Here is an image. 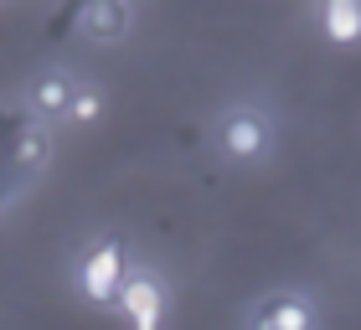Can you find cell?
I'll return each mask as SVG.
<instances>
[{
  "label": "cell",
  "mask_w": 361,
  "mask_h": 330,
  "mask_svg": "<svg viewBox=\"0 0 361 330\" xmlns=\"http://www.w3.org/2000/svg\"><path fill=\"white\" fill-rule=\"evenodd\" d=\"M73 93H78V82L68 73H42L31 82V109H37L42 119H62L68 104H73Z\"/></svg>",
  "instance_id": "6"
},
{
  "label": "cell",
  "mask_w": 361,
  "mask_h": 330,
  "mask_svg": "<svg viewBox=\"0 0 361 330\" xmlns=\"http://www.w3.org/2000/svg\"><path fill=\"white\" fill-rule=\"evenodd\" d=\"M52 160V140H47L42 124L21 129V140H16V165H26V171H42V165Z\"/></svg>",
  "instance_id": "8"
},
{
  "label": "cell",
  "mask_w": 361,
  "mask_h": 330,
  "mask_svg": "<svg viewBox=\"0 0 361 330\" xmlns=\"http://www.w3.org/2000/svg\"><path fill=\"white\" fill-rule=\"evenodd\" d=\"M315 325V305L305 300V294H274V300H264L253 310V330H310Z\"/></svg>",
  "instance_id": "4"
},
{
  "label": "cell",
  "mask_w": 361,
  "mask_h": 330,
  "mask_svg": "<svg viewBox=\"0 0 361 330\" xmlns=\"http://www.w3.org/2000/svg\"><path fill=\"white\" fill-rule=\"evenodd\" d=\"M68 114H73V124H98V114H104V93L98 88H78L73 93V104H68Z\"/></svg>",
  "instance_id": "9"
},
{
  "label": "cell",
  "mask_w": 361,
  "mask_h": 330,
  "mask_svg": "<svg viewBox=\"0 0 361 330\" xmlns=\"http://www.w3.org/2000/svg\"><path fill=\"white\" fill-rule=\"evenodd\" d=\"M269 145H274V129L258 109H227L222 114V155L227 160L253 165V160L269 155Z\"/></svg>",
  "instance_id": "2"
},
{
  "label": "cell",
  "mask_w": 361,
  "mask_h": 330,
  "mask_svg": "<svg viewBox=\"0 0 361 330\" xmlns=\"http://www.w3.org/2000/svg\"><path fill=\"white\" fill-rule=\"evenodd\" d=\"M124 31H129L124 0H88V11H83V37L88 42H124Z\"/></svg>",
  "instance_id": "5"
},
{
  "label": "cell",
  "mask_w": 361,
  "mask_h": 330,
  "mask_svg": "<svg viewBox=\"0 0 361 330\" xmlns=\"http://www.w3.org/2000/svg\"><path fill=\"white\" fill-rule=\"evenodd\" d=\"M320 31L336 47L361 42V0H325V6H320Z\"/></svg>",
  "instance_id": "7"
},
{
  "label": "cell",
  "mask_w": 361,
  "mask_h": 330,
  "mask_svg": "<svg viewBox=\"0 0 361 330\" xmlns=\"http://www.w3.org/2000/svg\"><path fill=\"white\" fill-rule=\"evenodd\" d=\"M114 305H119L140 330H160V320H166V284H160L155 274H135V279L119 284V300Z\"/></svg>",
  "instance_id": "3"
},
{
  "label": "cell",
  "mask_w": 361,
  "mask_h": 330,
  "mask_svg": "<svg viewBox=\"0 0 361 330\" xmlns=\"http://www.w3.org/2000/svg\"><path fill=\"white\" fill-rule=\"evenodd\" d=\"M124 243L119 238H98L83 263H78V284H83V294L98 305V310H114V300H119V284H124Z\"/></svg>",
  "instance_id": "1"
}]
</instances>
